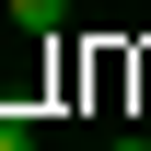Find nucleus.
Returning <instances> with one entry per match:
<instances>
[{
	"instance_id": "f257e3e1",
	"label": "nucleus",
	"mask_w": 151,
	"mask_h": 151,
	"mask_svg": "<svg viewBox=\"0 0 151 151\" xmlns=\"http://www.w3.org/2000/svg\"><path fill=\"white\" fill-rule=\"evenodd\" d=\"M12 23H23V35H58V23H70V0H12Z\"/></svg>"
},
{
	"instance_id": "f03ea898",
	"label": "nucleus",
	"mask_w": 151,
	"mask_h": 151,
	"mask_svg": "<svg viewBox=\"0 0 151 151\" xmlns=\"http://www.w3.org/2000/svg\"><path fill=\"white\" fill-rule=\"evenodd\" d=\"M0 151H35V128H23V116H12V105H0Z\"/></svg>"
},
{
	"instance_id": "7ed1b4c3",
	"label": "nucleus",
	"mask_w": 151,
	"mask_h": 151,
	"mask_svg": "<svg viewBox=\"0 0 151 151\" xmlns=\"http://www.w3.org/2000/svg\"><path fill=\"white\" fill-rule=\"evenodd\" d=\"M105 151H151V139H105Z\"/></svg>"
}]
</instances>
